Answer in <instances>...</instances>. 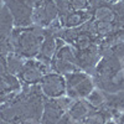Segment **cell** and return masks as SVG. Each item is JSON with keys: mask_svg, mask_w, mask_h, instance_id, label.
I'll return each mask as SVG.
<instances>
[{"mask_svg": "<svg viewBox=\"0 0 124 124\" xmlns=\"http://www.w3.org/2000/svg\"><path fill=\"white\" fill-rule=\"evenodd\" d=\"M101 1L106 3V4H116V3L119 1V0H101Z\"/></svg>", "mask_w": 124, "mask_h": 124, "instance_id": "obj_21", "label": "cell"}, {"mask_svg": "<svg viewBox=\"0 0 124 124\" xmlns=\"http://www.w3.org/2000/svg\"><path fill=\"white\" fill-rule=\"evenodd\" d=\"M56 124H79V123L76 122V120H73V119H72V118L67 114V113H65V114L60 118V120H58Z\"/></svg>", "mask_w": 124, "mask_h": 124, "instance_id": "obj_19", "label": "cell"}, {"mask_svg": "<svg viewBox=\"0 0 124 124\" xmlns=\"http://www.w3.org/2000/svg\"><path fill=\"white\" fill-rule=\"evenodd\" d=\"M86 101L93 109H99L103 106H106V96L99 89H93L89 94L86 97Z\"/></svg>", "mask_w": 124, "mask_h": 124, "instance_id": "obj_14", "label": "cell"}, {"mask_svg": "<svg viewBox=\"0 0 124 124\" xmlns=\"http://www.w3.org/2000/svg\"><path fill=\"white\" fill-rule=\"evenodd\" d=\"M113 54L116 55V57L119 60V62L122 63V66H123V70H124V40L123 41H120V42H118V44H116L113 47H110L109 48Z\"/></svg>", "mask_w": 124, "mask_h": 124, "instance_id": "obj_16", "label": "cell"}, {"mask_svg": "<svg viewBox=\"0 0 124 124\" xmlns=\"http://www.w3.org/2000/svg\"><path fill=\"white\" fill-rule=\"evenodd\" d=\"M25 58L21 57V56H19L14 52H9L6 55V63H8V72L9 73H11V75H17L20 70L23 68L24 63H25Z\"/></svg>", "mask_w": 124, "mask_h": 124, "instance_id": "obj_13", "label": "cell"}, {"mask_svg": "<svg viewBox=\"0 0 124 124\" xmlns=\"http://www.w3.org/2000/svg\"><path fill=\"white\" fill-rule=\"evenodd\" d=\"M73 101L75 99L67 96H62L60 98H45L40 124H56L67 112Z\"/></svg>", "mask_w": 124, "mask_h": 124, "instance_id": "obj_6", "label": "cell"}, {"mask_svg": "<svg viewBox=\"0 0 124 124\" xmlns=\"http://www.w3.org/2000/svg\"><path fill=\"white\" fill-rule=\"evenodd\" d=\"M9 52H13V47H11L10 36L0 34V54L8 55Z\"/></svg>", "mask_w": 124, "mask_h": 124, "instance_id": "obj_15", "label": "cell"}, {"mask_svg": "<svg viewBox=\"0 0 124 124\" xmlns=\"http://www.w3.org/2000/svg\"><path fill=\"white\" fill-rule=\"evenodd\" d=\"M58 20L56 0H35L32 10V25L47 29Z\"/></svg>", "mask_w": 124, "mask_h": 124, "instance_id": "obj_5", "label": "cell"}, {"mask_svg": "<svg viewBox=\"0 0 124 124\" xmlns=\"http://www.w3.org/2000/svg\"><path fill=\"white\" fill-rule=\"evenodd\" d=\"M94 110L86 101V98H81V99H75L72 102V104L70 106V108L67 109V114L76 122H78L79 124H82L86 118Z\"/></svg>", "mask_w": 124, "mask_h": 124, "instance_id": "obj_10", "label": "cell"}, {"mask_svg": "<svg viewBox=\"0 0 124 124\" xmlns=\"http://www.w3.org/2000/svg\"><path fill=\"white\" fill-rule=\"evenodd\" d=\"M39 87L46 98H60L66 96V81L65 76L50 71L40 81Z\"/></svg>", "mask_w": 124, "mask_h": 124, "instance_id": "obj_8", "label": "cell"}, {"mask_svg": "<svg viewBox=\"0 0 124 124\" xmlns=\"http://www.w3.org/2000/svg\"><path fill=\"white\" fill-rule=\"evenodd\" d=\"M66 96L72 99L86 98L94 89L92 76L83 71H76L65 75Z\"/></svg>", "mask_w": 124, "mask_h": 124, "instance_id": "obj_3", "label": "cell"}, {"mask_svg": "<svg viewBox=\"0 0 124 124\" xmlns=\"http://www.w3.org/2000/svg\"><path fill=\"white\" fill-rule=\"evenodd\" d=\"M72 10H88L89 0H66Z\"/></svg>", "mask_w": 124, "mask_h": 124, "instance_id": "obj_17", "label": "cell"}, {"mask_svg": "<svg viewBox=\"0 0 124 124\" xmlns=\"http://www.w3.org/2000/svg\"><path fill=\"white\" fill-rule=\"evenodd\" d=\"M123 75H124V70H123Z\"/></svg>", "mask_w": 124, "mask_h": 124, "instance_id": "obj_24", "label": "cell"}, {"mask_svg": "<svg viewBox=\"0 0 124 124\" xmlns=\"http://www.w3.org/2000/svg\"><path fill=\"white\" fill-rule=\"evenodd\" d=\"M45 35V29L31 25L27 27H14L10 41L13 52L25 60L36 58Z\"/></svg>", "mask_w": 124, "mask_h": 124, "instance_id": "obj_1", "label": "cell"}, {"mask_svg": "<svg viewBox=\"0 0 124 124\" xmlns=\"http://www.w3.org/2000/svg\"><path fill=\"white\" fill-rule=\"evenodd\" d=\"M51 71L50 66L39 61L37 58H29L25 61L23 68L16 75L23 86H35L39 85L42 77Z\"/></svg>", "mask_w": 124, "mask_h": 124, "instance_id": "obj_7", "label": "cell"}, {"mask_svg": "<svg viewBox=\"0 0 124 124\" xmlns=\"http://www.w3.org/2000/svg\"><path fill=\"white\" fill-rule=\"evenodd\" d=\"M0 3H3V0H0Z\"/></svg>", "mask_w": 124, "mask_h": 124, "instance_id": "obj_23", "label": "cell"}, {"mask_svg": "<svg viewBox=\"0 0 124 124\" xmlns=\"http://www.w3.org/2000/svg\"><path fill=\"white\" fill-rule=\"evenodd\" d=\"M8 72V63H6V55L0 54V75Z\"/></svg>", "mask_w": 124, "mask_h": 124, "instance_id": "obj_20", "label": "cell"}, {"mask_svg": "<svg viewBox=\"0 0 124 124\" xmlns=\"http://www.w3.org/2000/svg\"><path fill=\"white\" fill-rule=\"evenodd\" d=\"M10 11L15 27H27L32 25V10L35 0H3Z\"/></svg>", "mask_w": 124, "mask_h": 124, "instance_id": "obj_4", "label": "cell"}, {"mask_svg": "<svg viewBox=\"0 0 124 124\" xmlns=\"http://www.w3.org/2000/svg\"><path fill=\"white\" fill-rule=\"evenodd\" d=\"M50 68L51 71L60 73L62 76L71 73V72L81 71L77 66L73 47L58 37H57V50L50 62Z\"/></svg>", "mask_w": 124, "mask_h": 124, "instance_id": "obj_2", "label": "cell"}, {"mask_svg": "<svg viewBox=\"0 0 124 124\" xmlns=\"http://www.w3.org/2000/svg\"><path fill=\"white\" fill-rule=\"evenodd\" d=\"M112 122L113 119L110 109L107 106H103L99 109L93 110L82 124H110Z\"/></svg>", "mask_w": 124, "mask_h": 124, "instance_id": "obj_11", "label": "cell"}, {"mask_svg": "<svg viewBox=\"0 0 124 124\" xmlns=\"http://www.w3.org/2000/svg\"><path fill=\"white\" fill-rule=\"evenodd\" d=\"M112 112V119L114 124H124V112L118 109H110Z\"/></svg>", "mask_w": 124, "mask_h": 124, "instance_id": "obj_18", "label": "cell"}, {"mask_svg": "<svg viewBox=\"0 0 124 124\" xmlns=\"http://www.w3.org/2000/svg\"><path fill=\"white\" fill-rule=\"evenodd\" d=\"M91 20V13L88 10H70L63 15L58 16V23L62 29L78 27Z\"/></svg>", "mask_w": 124, "mask_h": 124, "instance_id": "obj_9", "label": "cell"}, {"mask_svg": "<svg viewBox=\"0 0 124 124\" xmlns=\"http://www.w3.org/2000/svg\"><path fill=\"white\" fill-rule=\"evenodd\" d=\"M110 124H114V122H112V123H110Z\"/></svg>", "mask_w": 124, "mask_h": 124, "instance_id": "obj_22", "label": "cell"}, {"mask_svg": "<svg viewBox=\"0 0 124 124\" xmlns=\"http://www.w3.org/2000/svg\"><path fill=\"white\" fill-rule=\"evenodd\" d=\"M14 21L4 3H0V34L10 36L14 30Z\"/></svg>", "mask_w": 124, "mask_h": 124, "instance_id": "obj_12", "label": "cell"}]
</instances>
